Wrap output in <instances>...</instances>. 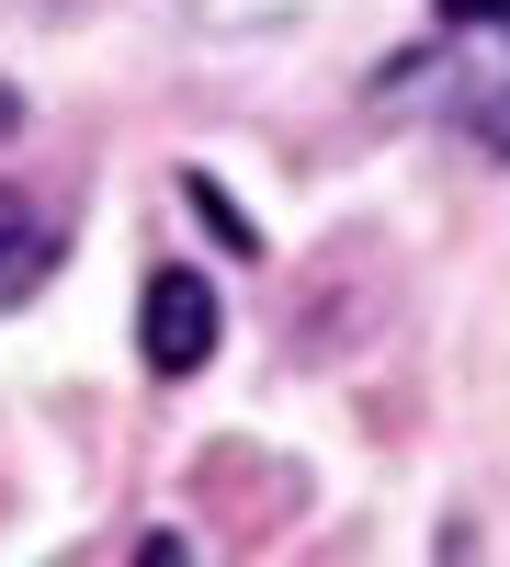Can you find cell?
<instances>
[{"instance_id":"cell-1","label":"cell","mask_w":510,"mask_h":567,"mask_svg":"<svg viewBox=\"0 0 510 567\" xmlns=\"http://www.w3.org/2000/svg\"><path fill=\"white\" fill-rule=\"evenodd\" d=\"M136 341H148V374H205L216 341H227V307L205 272H148V296H136Z\"/></svg>"},{"instance_id":"cell-2","label":"cell","mask_w":510,"mask_h":567,"mask_svg":"<svg viewBox=\"0 0 510 567\" xmlns=\"http://www.w3.org/2000/svg\"><path fill=\"white\" fill-rule=\"evenodd\" d=\"M45 272H58V216H45L34 194H0V307L34 296Z\"/></svg>"},{"instance_id":"cell-3","label":"cell","mask_w":510,"mask_h":567,"mask_svg":"<svg viewBox=\"0 0 510 567\" xmlns=\"http://www.w3.org/2000/svg\"><path fill=\"white\" fill-rule=\"evenodd\" d=\"M443 23H454V34H499V45H510V0H454Z\"/></svg>"},{"instance_id":"cell-4","label":"cell","mask_w":510,"mask_h":567,"mask_svg":"<svg viewBox=\"0 0 510 567\" xmlns=\"http://www.w3.org/2000/svg\"><path fill=\"white\" fill-rule=\"evenodd\" d=\"M12 125H23V103H12V91H0V136H12Z\"/></svg>"}]
</instances>
